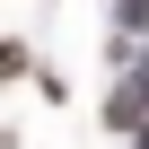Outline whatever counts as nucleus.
I'll return each mask as SVG.
<instances>
[{
  "instance_id": "nucleus-1",
  "label": "nucleus",
  "mask_w": 149,
  "mask_h": 149,
  "mask_svg": "<svg viewBox=\"0 0 149 149\" xmlns=\"http://www.w3.org/2000/svg\"><path fill=\"white\" fill-rule=\"evenodd\" d=\"M140 105H149V61H140V88H123V97H114V123H132Z\"/></svg>"
},
{
  "instance_id": "nucleus-2",
  "label": "nucleus",
  "mask_w": 149,
  "mask_h": 149,
  "mask_svg": "<svg viewBox=\"0 0 149 149\" xmlns=\"http://www.w3.org/2000/svg\"><path fill=\"white\" fill-rule=\"evenodd\" d=\"M140 149H149V132H140Z\"/></svg>"
}]
</instances>
